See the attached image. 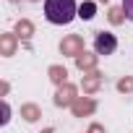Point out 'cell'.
I'll return each instance as SVG.
<instances>
[{"label": "cell", "instance_id": "cell-4", "mask_svg": "<svg viewBox=\"0 0 133 133\" xmlns=\"http://www.w3.org/2000/svg\"><path fill=\"white\" fill-rule=\"evenodd\" d=\"M123 11H125V18L133 21V0H123Z\"/></svg>", "mask_w": 133, "mask_h": 133}, {"label": "cell", "instance_id": "cell-2", "mask_svg": "<svg viewBox=\"0 0 133 133\" xmlns=\"http://www.w3.org/2000/svg\"><path fill=\"white\" fill-rule=\"evenodd\" d=\"M117 50V37L110 34V31H99L94 37V52L97 55H112Z\"/></svg>", "mask_w": 133, "mask_h": 133}, {"label": "cell", "instance_id": "cell-1", "mask_svg": "<svg viewBox=\"0 0 133 133\" xmlns=\"http://www.w3.org/2000/svg\"><path fill=\"white\" fill-rule=\"evenodd\" d=\"M78 16L76 0H44V18L50 24H71Z\"/></svg>", "mask_w": 133, "mask_h": 133}, {"label": "cell", "instance_id": "cell-3", "mask_svg": "<svg viewBox=\"0 0 133 133\" xmlns=\"http://www.w3.org/2000/svg\"><path fill=\"white\" fill-rule=\"evenodd\" d=\"M94 13H97V5L91 3V0H89V3H81V5H78V16H81L84 21L94 18Z\"/></svg>", "mask_w": 133, "mask_h": 133}]
</instances>
